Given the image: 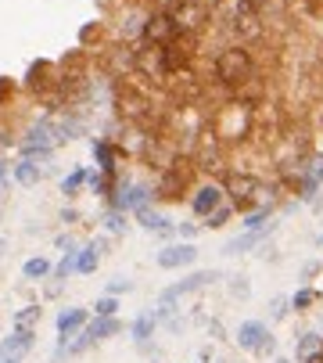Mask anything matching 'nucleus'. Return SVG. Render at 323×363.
Wrapping results in <instances>:
<instances>
[{
    "mask_svg": "<svg viewBox=\"0 0 323 363\" xmlns=\"http://www.w3.org/2000/svg\"><path fill=\"white\" fill-rule=\"evenodd\" d=\"M215 79L227 83V86H241L255 76V62L244 47H223L220 55H215Z\"/></svg>",
    "mask_w": 323,
    "mask_h": 363,
    "instance_id": "f257e3e1",
    "label": "nucleus"
},
{
    "mask_svg": "<svg viewBox=\"0 0 323 363\" xmlns=\"http://www.w3.org/2000/svg\"><path fill=\"white\" fill-rule=\"evenodd\" d=\"M212 281H220V270H198V274H191V277H183V281L169 284L166 291L158 295V306H162V309H169L176 298H183V295H191V291H201V288H205V284H212Z\"/></svg>",
    "mask_w": 323,
    "mask_h": 363,
    "instance_id": "f03ea898",
    "label": "nucleus"
},
{
    "mask_svg": "<svg viewBox=\"0 0 323 363\" xmlns=\"http://www.w3.org/2000/svg\"><path fill=\"white\" fill-rule=\"evenodd\" d=\"M237 345L244 352H273L277 342H273V335H269V328L262 320H244L237 328Z\"/></svg>",
    "mask_w": 323,
    "mask_h": 363,
    "instance_id": "7ed1b4c3",
    "label": "nucleus"
},
{
    "mask_svg": "<svg viewBox=\"0 0 323 363\" xmlns=\"http://www.w3.org/2000/svg\"><path fill=\"white\" fill-rule=\"evenodd\" d=\"M147 198H151V187H144V184H119V191H115V201H112V209L137 213V209H144V205H147Z\"/></svg>",
    "mask_w": 323,
    "mask_h": 363,
    "instance_id": "20e7f679",
    "label": "nucleus"
},
{
    "mask_svg": "<svg viewBox=\"0 0 323 363\" xmlns=\"http://www.w3.org/2000/svg\"><path fill=\"white\" fill-rule=\"evenodd\" d=\"M223 205V187L220 184H201L198 191H194V198H191V213L194 216H208V213H215Z\"/></svg>",
    "mask_w": 323,
    "mask_h": 363,
    "instance_id": "39448f33",
    "label": "nucleus"
},
{
    "mask_svg": "<svg viewBox=\"0 0 323 363\" xmlns=\"http://www.w3.org/2000/svg\"><path fill=\"white\" fill-rule=\"evenodd\" d=\"M194 259H198V248H194L191 241H183V245L162 248V252H158V267H162V270H180V267H191Z\"/></svg>",
    "mask_w": 323,
    "mask_h": 363,
    "instance_id": "423d86ee",
    "label": "nucleus"
},
{
    "mask_svg": "<svg viewBox=\"0 0 323 363\" xmlns=\"http://www.w3.org/2000/svg\"><path fill=\"white\" fill-rule=\"evenodd\" d=\"M112 335H119V320L115 317H97L86 331H83V338L72 345V352H83L86 345H94V342H104V338H112Z\"/></svg>",
    "mask_w": 323,
    "mask_h": 363,
    "instance_id": "0eeeda50",
    "label": "nucleus"
},
{
    "mask_svg": "<svg viewBox=\"0 0 323 363\" xmlns=\"http://www.w3.org/2000/svg\"><path fill=\"white\" fill-rule=\"evenodd\" d=\"M277 230V223H266V227H255V230H244L241 238H234V241H227V255H241V252H251V248H259L269 234Z\"/></svg>",
    "mask_w": 323,
    "mask_h": 363,
    "instance_id": "6e6552de",
    "label": "nucleus"
},
{
    "mask_svg": "<svg viewBox=\"0 0 323 363\" xmlns=\"http://www.w3.org/2000/svg\"><path fill=\"white\" fill-rule=\"evenodd\" d=\"M319 187H323V159H316V162L302 166V180H298V198H302V201H312V198L319 194Z\"/></svg>",
    "mask_w": 323,
    "mask_h": 363,
    "instance_id": "1a4fd4ad",
    "label": "nucleus"
},
{
    "mask_svg": "<svg viewBox=\"0 0 323 363\" xmlns=\"http://www.w3.org/2000/svg\"><path fill=\"white\" fill-rule=\"evenodd\" d=\"M101 252H104V241H86L79 248V259H76V274H94L101 263Z\"/></svg>",
    "mask_w": 323,
    "mask_h": 363,
    "instance_id": "9d476101",
    "label": "nucleus"
},
{
    "mask_svg": "<svg viewBox=\"0 0 323 363\" xmlns=\"http://www.w3.org/2000/svg\"><path fill=\"white\" fill-rule=\"evenodd\" d=\"M83 320H86V309H62L58 320H54V328H58L62 342H65L72 331H79V328H83Z\"/></svg>",
    "mask_w": 323,
    "mask_h": 363,
    "instance_id": "9b49d317",
    "label": "nucleus"
},
{
    "mask_svg": "<svg viewBox=\"0 0 323 363\" xmlns=\"http://www.w3.org/2000/svg\"><path fill=\"white\" fill-rule=\"evenodd\" d=\"M137 220H140V227L151 230V234H173V223L162 216V213L147 209V205H144V209H137Z\"/></svg>",
    "mask_w": 323,
    "mask_h": 363,
    "instance_id": "f8f14e48",
    "label": "nucleus"
},
{
    "mask_svg": "<svg viewBox=\"0 0 323 363\" xmlns=\"http://www.w3.org/2000/svg\"><path fill=\"white\" fill-rule=\"evenodd\" d=\"M90 147H94V159H97L101 173H115V147L108 144V140H101V137H94Z\"/></svg>",
    "mask_w": 323,
    "mask_h": 363,
    "instance_id": "ddd939ff",
    "label": "nucleus"
},
{
    "mask_svg": "<svg viewBox=\"0 0 323 363\" xmlns=\"http://www.w3.org/2000/svg\"><path fill=\"white\" fill-rule=\"evenodd\" d=\"M40 177H43V169L36 166V159H22V162L15 166V180H18L22 187H33Z\"/></svg>",
    "mask_w": 323,
    "mask_h": 363,
    "instance_id": "4468645a",
    "label": "nucleus"
},
{
    "mask_svg": "<svg viewBox=\"0 0 323 363\" xmlns=\"http://www.w3.org/2000/svg\"><path fill=\"white\" fill-rule=\"evenodd\" d=\"M154 324H158V317H154V313H140V317L133 320V342H137V345H144V342L154 335Z\"/></svg>",
    "mask_w": 323,
    "mask_h": 363,
    "instance_id": "2eb2a0df",
    "label": "nucleus"
},
{
    "mask_svg": "<svg viewBox=\"0 0 323 363\" xmlns=\"http://www.w3.org/2000/svg\"><path fill=\"white\" fill-rule=\"evenodd\" d=\"M29 345H33V331H29V328H18V331L4 342V352H8V356H22Z\"/></svg>",
    "mask_w": 323,
    "mask_h": 363,
    "instance_id": "dca6fc26",
    "label": "nucleus"
},
{
    "mask_svg": "<svg viewBox=\"0 0 323 363\" xmlns=\"http://www.w3.org/2000/svg\"><path fill=\"white\" fill-rule=\"evenodd\" d=\"M50 274V263H47V259H26V263H22V277L26 281H40V277H47Z\"/></svg>",
    "mask_w": 323,
    "mask_h": 363,
    "instance_id": "f3484780",
    "label": "nucleus"
},
{
    "mask_svg": "<svg viewBox=\"0 0 323 363\" xmlns=\"http://www.w3.org/2000/svg\"><path fill=\"white\" fill-rule=\"evenodd\" d=\"M86 180H90V169H86V166H76V169H72V173L62 180V194H76V191H79Z\"/></svg>",
    "mask_w": 323,
    "mask_h": 363,
    "instance_id": "a211bd4d",
    "label": "nucleus"
},
{
    "mask_svg": "<svg viewBox=\"0 0 323 363\" xmlns=\"http://www.w3.org/2000/svg\"><path fill=\"white\" fill-rule=\"evenodd\" d=\"M319 349H323V335H319V331H305L302 342H298V356L305 359V356H316Z\"/></svg>",
    "mask_w": 323,
    "mask_h": 363,
    "instance_id": "6ab92c4d",
    "label": "nucleus"
},
{
    "mask_svg": "<svg viewBox=\"0 0 323 363\" xmlns=\"http://www.w3.org/2000/svg\"><path fill=\"white\" fill-rule=\"evenodd\" d=\"M269 216H273V209H269V205H262V209H255V213H248V216H244V223H241V227H244V230L266 227V223H269Z\"/></svg>",
    "mask_w": 323,
    "mask_h": 363,
    "instance_id": "aec40b11",
    "label": "nucleus"
},
{
    "mask_svg": "<svg viewBox=\"0 0 323 363\" xmlns=\"http://www.w3.org/2000/svg\"><path fill=\"white\" fill-rule=\"evenodd\" d=\"M230 216H234V209H230V205H220V209H215V213H208V216H205V220H208L205 227L220 230V227H227V220H230Z\"/></svg>",
    "mask_w": 323,
    "mask_h": 363,
    "instance_id": "412c9836",
    "label": "nucleus"
},
{
    "mask_svg": "<svg viewBox=\"0 0 323 363\" xmlns=\"http://www.w3.org/2000/svg\"><path fill=\"white\" fill-rule=\"evenodd\" d=\"M115 309H119L115 295H104V298L94 302V317H115Z\"/></svg>",
    "mask_w": 323,
    "mask_h": 363,
    "instance_id": "4be33fe9",
    "label": "nucleus"
},
{
    "mask_svg": "<svg viewBox=\"0 0 323 363\" xmlns=\"http://www.w3.org/2000/svg\"><path fill=\"white\" fill-rule=\"evenodd\" d=\"M76 259H79V252H65V259H62L58 267H54V277H58V281H69V274L76 270Z\"/></svg>",
    "mask_w": 323,
    "mask_h": 363,
    "instance_id": "5701e85b",
    "label": "nucleus"
},
{
    "mask_svg": "<svg viewBox=\"0 0 323 363\" xmlns=\"http://www.w3.org/2000/svg\"><path fill=\"white\" fill-rule=\"evenodd\" d=\"M104 227L112 230V234H123V230L130 227V223H126V213H123V209H112V213L104 216Z\"/></svg>",
    "mask_w": 323,
    "mask_h": 363,
    "instance_id": "b1692460",
    "label": "nucleus"
},
{
    "mask_svg": "<svg viewBox=\"0 0 323 363\" xmlns=\"http://www.w3.org/2000/svg\"><path fill=\"white\" fill-rule=\"evenodd\" d=\"M312 302H316V288H298L291 295V309H309Z\"/></svg>",
    "mask_w": 323,
    "mask_h": 363,
    "instance_id": "393cba45",
    "label": "nucleus"
},
{
    "mask_svg": "<svg viewBox=\"0 0 323 363\" xmlns=\"http://www.w3.org/2000/svg\"><path fill=\"white\" fill-rule=\"evenodd\" d=\"M33 320H40V309H36V306H26L22 313L15 317V324H18V328H29Z\"/></svg>",
    "mask_w": 323,
    "mask_h": 363,
    "instance_id": "a878e982",
    "label": "nucleus"
},
{
    "mask_svg": "<svg viewBox=\"0 0 323 363\" xmlns=\"http://www.w3.org/2000/svg\"><path fill=\"white\" fill-rule=\"evenodd\" d=\"M130 288H133V281H126V277L108 281V295H123V291H130Z\"/></svg>",
    "mask_w": 323,
    "mask_h": 363,
    "instance_id": "bb28decb",
    "label": "nucleus"
},
{
    "mask_svg": "<svg viewBox=\"0 0 323 363\" xmlns=\"http://www.w3.org/2000/svg\"><path fill=\"white\" fill-rule=\"evenodd\" d=\"M288 309H291V298H273V309H269V313H273V320H280Z\"/></svg>",
    "mask_w": 323,
    "mask_h": 363,
    "instance_id": "cd10ccee",
    "label": "nucleus"
},
{
    "mask_svg": "<svg viewBox=\"0 0 323 363\" xmlns=\"http://www.w3.org/2000/svg\"><path fill=\"white\" fill-rule=\"evenodd\" d=\"M316 270H319V263H316V259H312V263H305V267H302V277H312Z\"/></svg>",
    "mask_w": 323,
    "mask_h": 363,
    "instance_id": "c85d7f7f",
    "label": "nucleus"
},
{
    "mask_svg": "<svg viewBox=\"0 0 323 363\" xmlns=\"http://www.w3.org/2000/svg\"><path fill=\"white\" fill-rule=\"evenodd\" d=\"M234 295H248V284H244V277H237V281H234Z\"/></svg>",
    "mask_w": 323,
    "mask_h": 363,
    "instance_id": "c756f323",
    "label": "nucleus"
},
{
    "mask_svg": "<svg viewBox=\"0 0 323 363\" xmlns=\"http://www.w3.org/2000/svg\"><path fill=\"white\" fill-rule=\"evenodd\" d=\"M180 234H183V238H194V234H198V227H194V223H183V227H180Z\"/></svg>",
    "mask_w": 323,
    "mask_h": 363,
    "instance_id": "7c9ffc66",
    "label": "nucleus"
},
{
    "mask_svg": "<svg viewBox=\"0 0 323 363\" xmlns=\"http://www.w3.org/2000/svg\"><path fill=\"white\" fill-rule=\"evenodd\" d=\"M4 184H8V162L0 159V187H4Z\"/></svg>",
    "mask_w": 323,
    "mask_h": 363,
    "instance_id": "2f4dec72",
    "label": "nucleus"
},
{
    "mask_svg": "<svg viewBox=\"0 0 323 363\" xmlns=\"http://www.w3.org/2000/svg\"><path fill=\"white\" fill-rule=\"evenodd\" d=\"M8 94H11V83H8V79H0V101H4Z\"/></svg>",
    "mask_w": 323,
    "mask_h": 363,
    "instance_id": "473e14b6",
    "label": "nucleus"
},
{
    "mask_svg": "<svg viewBox=\"0 0 323 363\" xmlns=\"http://www.w3.org/2000/svg\"><path fill=\"white\" fill-rule=\"evenodd\" d=\"M244 4H248V8H262V4H266V0H244Z\"/></svg>",
    "mask_w": 323,
    "mask_h": 363,
    "instance_id": "72a5a7b5",
    "label": "nucleus"
},
{
    "mask_svg": "<svg viewBox=\"0 0 323 363\" xmlns=\"http://www.w3.org/2000/svg\"><path fill=\"white\" fill-rule=\"evenodd\" d=\"M8 359V352H4V345H0V363H4Z\"/></svg>",
    "mask_w": 323,
    "mask_h": 363,
    "instance_id": "f704fd0d",
    "label": "nucleus"
},
{
    "mask_svg": "<svg viewBox=\"0 0 323 363\" xmlns=\"http://www.w3.org/2000/svg\"><path fill=\"white\" fill-rule=\"evenodd\" d=\"M4 363H18V356H8V359H4Z\"/></svg>",
    "mask_w": 323,
    "mask_h": 363,
    "instance_id": "c9c22d12",
    "label": "nucleus"
},
{
    "mask_svg": "<svg viewBox=\"0 0 323 363\" xmlns=\"http://www.w3.org/2000/svg\"><path fill=\"white\" fill-rule=\"evenodd\" d=\"M316 245H323V230H319V234H316Z\"/></svg>",
    "mask_w": 323,
    "mask_h": 363,
    "instance_id": "e433bc0d",
    "label": "nucleus"
},
{
    "mask_svg": "<svg viewBox=\"0 0 323 363\" xmlns=\"http://www.w3.org/2000/svg\"><path fill=\"white\" fill-rule=\"evenodd\" d=\"M280 363H291V359H280Z\"/></svg>",
    "mask_w": 323,
    "mask_h": 363,
    "instance_id": "4c0bfd02",
    "label": "nucleus"
}]
</instances>
